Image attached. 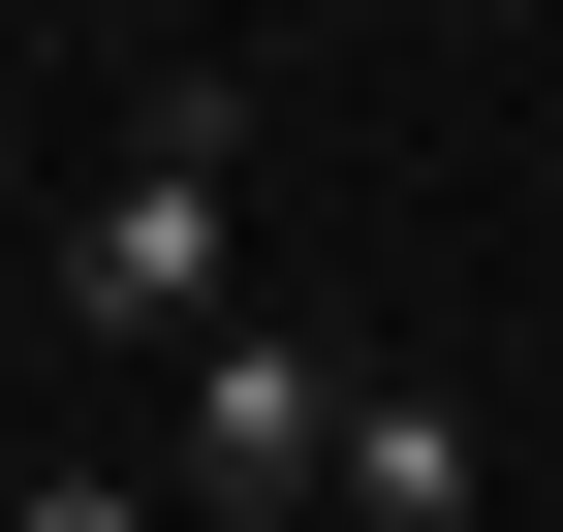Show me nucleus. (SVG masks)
<instances>
[{"label": "nucleus", "instance_id": "obj_1", "mask_svg": "<svg viewBox=\"0 0 563 532\" xmlns=\"http://www.w3.org/2000/svg\"><path fill=\"white\" fill-rule=\"evenodd\" d=\"M220 220H251V157H220V95H188L157 157L95 188V251H63V313H95V345H220Z\"/></svg>", "mask_w": 563, "mask_h": 532}, {"label": "nucleus", "instance_id": "obj_2", "mask_svg": "<svg viewBox=\"0 0 563 532\" xmlns=\"http://www.w3.org/2000/svg\"><path fill=\"white\" fill-rule=\"evenodd\" d=\"M313 470H344L313 345H251V313H220V345H188V501H313Z\"/></svg>", "mask_w": 563, "mask_h": 532}, {"label": "nucleus", "instance_id": "obj_3", "mask_svg": "<svg viewBox=\"0 0 563 532\" xmlns=\"http://www.w3.org/2000/svg\"><path fill=\"white\" fill-rule=\"evenodd\" d=\"M344 501L376 532H470V408H344Z\"/></svg>", "mask_w": 563, "mask_h": 532}, {"label": "nucleus", "instance_id": "obj_4", "mask_svg": "<svg viewBox=\"0 0 563 532\" xmlns=\"http://www.w3.org/2000/svg\"><path fill=\"white\" fill-rule=\"evenodd\" d=\"M0 532H157V501H125V470H32V501H0Z\"/></svg>", "mask_w": 563, "mask_h": 532}]
</instances>
